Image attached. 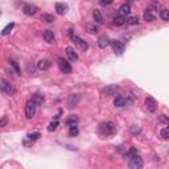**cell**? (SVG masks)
Wrapping results in <instances>:
<instances>
[{
	"label": "cell",
	"instance_id": "1f68e13d",
	"mask_svg": "<svg viewBox=\"0 0 169 169\" xmlns=\"http://www.w3.org/2000/svg\"><path fill=\"white\" fill-rule=\"evenodd\" d=\"M9 63H11V66H12V67L15 69L16 74H17V75H20V67H18L17 62H16V61H13V60H11V61H9Z\"/></svg>",
	"mask_w": 169,
	"mask_h": 169
},
{
	"label": "cell",
	"instance_id": "7a4b0ae2",
	"mask_svg": "<svg viewBox=\"0 0 169 169\" xmlns=\"http://www.w3.org/2000/svg\"><path fill=\"white\" fill-rule=\"evenodd\" d=\"M128 158H129V160H128V166L131 169H140V168H143V158L140 157L137 153L129 156Z\"/></svg>",
	"mask_w": 169,
	"mask_h": 169
},
{
	"label": "cell",
	"instance_id": "9c48e42d",
	"mask_svg": "<svg viewBox=\"0 0 169 169\" xmlns=\"http://www.w3.org/2000/svg\"><path fill=\"white\" fill-rule=\"evenodd\" d=\"M79 100H81V95H78V94H71V95H69V98H67V104H69V107H75V106L79 103Z\"/></svg>",
	"mask_w": 169,
	"mask_h": 169
},
{
	"label": "cell",
	"instance_id": "4316f807",
	"mask_svg": "<svg viewBox=\"0 0 169 169\" xmlns=\"http://www.w3.org/2000/svg\"><path fill=\"white\" fill-rule=\"evenodd\" d=\"M42 20L45 21V23H53V21H54V16L53 15H50V13H44V15H42Z\"/></svg>",
	"mask_w": 169,
	"mask_h": 169
},
{
	"label": "cell",
	"instance_id": "ba28073f",
	"mask_svg": "<svg viewBox=\"0 0 169 169\" xmlns=\"http://www.w3.org/2000/svg\"><path fill=\"white\" fill-rule=\"evenodd\" d=\"M111 44V46H112V49H114V52H115V54H118V55H121L124 53V44L123 42H120V41H111L110 42Z\"/></svg>",
	"mask_w": 169,
	"mask_h": 169
},
{
	"label": "cell",
	"instance_id": "d6986e66",
	"mask_svg": "<svg viewBox=\"0 0 169 169\" xmlns=\"http://www.w3.org/2000/svg\"><path fill=\"white\" fill-rule=\"evenodd\" d=\"M129 5L128 4H123L120 5V8H119V13H120L121 16H128L129 15Z\"/></svg>",
	"mask_w": 169,
	"mask_h": 169
},
{
	"label": "cell",
	"instance_id": "836d02e7",
	"mask_svg": "<svg viewBox=\"0 0 169 169\" xmlns=\"http://www.w3.org/2000/svg\"><path fill=\"white\" fill-rule=\"evenodd\" d=\"M160 133H161V137H163V139H168V137H169V128H168V127H165V128H163V129H161V132H160Z\"/></svg>",
	"mask_w": 169,
	"mask_h": 169
},
{
	"label": "cell",
	"instance_id": "4dcf8cb0",
	"mask_svg": "<svg viewBox=\"0 0 169 169\" xmlns=\"http://www.w3.org/2000/svg\"><path fill=\"white\" fill-rule=\"evenodd\" d=\"M79 133V129L77 128V126H70V131H69V135L70 136H77Z\"/></svg>",
	"mask_w": 169,
	"mask_h": 169
},
{
	"label": "cell",
	"instance_id": "d6a6232c",
	"mask_svg": "<svg viewBox=\"0 0 169 169\" xmlns=\"http://www.w3.org/2000/svg\"><path fill=\"white\" fill-rule=\"evenodd\" d=\"M163 9V5L160 1H153L152 3V11H161Z\"/></svg>",
	"mask_w": 169,
	"mask_h": 169
},
{
	"label": "cell",
	"instance_id": "ac0fdd59",
	"mask_svg": "<svg viewBox=\"0 0 169 169\" xmlns=\"http://www.w3.org/2000/svg\"><path fill=\"white\" fill-rule=\"evenodd\" d=\"M124 23H126V17H124V16L119 15V16H115V17H114V24H115V25L121 26V25H124Z\"/></svg>",
	"mask_w": 169,
	"mask_h": 169
},
{
	"label": "cell",
	"instance_id": "ffe728a7",
	"mask_svg": "<svg viewBox=\"0 0 169 169\" xmlns=\"http://www.w3.org/2000/svg\"><path fill=\"white\" fill-rule=\"evenodd\" d=\"M114 104H115L116 107H124V106H126V99H124L123 97H116L115 99H114Z\"/></svg>",
	"mask_w": 169,
	"mask_h": 169
},
{
	"label": "cell",
	"instance_id": "5b68a950",
	"mask_svg": "<svg viewBox=\"0 0 169 169\" xmlns=\"http://www.w3.org/2000/svg\"><path fill=\"white\" fill-rule=\"evenodd\" d=\"M70 37L71 40H73L74 42H75V45L79 48V50H82V52H86L87 48H89V45H87V42L84 41V40L79 38L78 36H75V34H73V31H70Z\"/></svg>",
	"mask_w": 169,
	"mask_h": 169
},
{
	"label": "cell",
	"instance_id": "52a82bcc",
	"mask_svg": "<svg viewBox=\"0 0 169 169\" xmlns=\"http://www.w3.org/2000/svg\"><path fill=\"white\" fill-rule=\"evenodd\" d=\"M23 12H24V15H26V16H33L38 12V8H37L34 4L28 3V4H25L23 7Z\"/></svg>",
	"mask_w": 169,
	"mask_h": 169
},
{
	"label": "cell",
	"instance_id": "f546056e",
	"mask_svg": "<svg viewBox=\"0 0 169 169\" xmlns=\"http://www.w3.org/2000/svg\"><path fill=\"white\" fill-rule=\"evenodd\" d=\"M13 26H15V24H13V23H9V24H8V25L5 26V28L1 31V34H3V36H5V34H8V33H9V32L13 29Z\"/></svg>",
	"mask_w": 169,
	"mask_h": 169
},
{
	"label": "cell",
	"instance_id": "83f0119b",
	"mask_svg": "<svg viewBox=\"0 0 169 169\" xmlns=\"http://www.w3.org/2000/svg\"><path fill=\"white\" fill-rule=\"evenodd\" d=\"M87 32H89V33H91V34H95V33H98V32H99V28H98L97 25H91V24H89V25H87Z\"/></svg>",
	"mask_w": 169,
	"mask_h": 169
},
{
	"label": "cell",
	"instance_id": "5bb4252c",
	"mask_svg": "<svg viewBox=\"0 0 169 169\" xmlns=\"http://www.w3.org/2000/svg\"><path fill=\"white\" fill-rule=\"evenodd\" d=\"M37 67L40 69V70H48V69L50 67V61L46 60V58H42V60H40L38 62H37Z\"/></svg>",
	"mask_w": 169,
	"mask_h": 169
},
{
	"label": "cell",
	"instance_id": "484cf974",
	"mask_svg": "<svg viewBox=\"0 0 169 169\" xmlns=\"http://www.w3.org/2000/svg\"><path fill=\"white\" fill-rule=\"evenodd\" d=\"M127 24H129V25H136V24H139V17H137V16H128Z\"/></svg>",
	"mask_w": 169,
	"mask_h": 169
},
{
	"label": "cell",
	"instance_id": "9a60e30c",
	"mask_svg": "<svg viewBox=\"0 0 169 169\" xmlns=\"http://www.w3.org/2000/svg\"><path fill=\"white\" fill-rule=\"evenodd\" d=\"M110 38H108L107 36H102L99 37V40H98V46L100 48V49H104L106 46H108L110 45Z\"/></svg>",
	"mask_w": 169,
	"mask_h": 169
},
{
	"label": "cell",
	"instance_id": "8992f818",
	"mask_svg": "<svg viewBox=\"0 0 169 169\" xmlns=\"http://www.w3.org/2000/svg\"><path fill=\"white\" fill-rule=\"evenodd\" d=\"M57 63H58V67H60V70L62 71V73H65V74H69V73H71V65L67 62L66 60H63L62 57H60L57 60Z\"/></svg>",
	"mask_w": 169,
	"mask_h": 169
},
{
	"label": "cell",
	"instance_id": "cb8c5ba5",
	"mask_svg": "<svg viewBox=\"0 0 169 169\" xmlns=\"http://www.w3.org/2000/svg\"><path fill=\"white\" fill-rule=\"evenodd\" d=\"M38 137H41V133H40V132H31V133L26 135V139L31 140V141H34V140H37Z\"/></svg>",
	"mask_w": 169,
	"mask_h": 169
},
{
	"label": "cell",
	"instance_id": "30bf717a",
	"mask_svg": "<svg viewBox=\"0 0 169 169\" xmlns=\"http://www.w3.org/2000/svg\"><path fill=\"white\" fill-rule=\"evenodd\" d=\"M65 52H66V55H67V58L71 61V62H77V61H78V58H79L78 54H77L75 50H74L71 46H67V48H66Z\"/></svg>",
	"mask_w": 169,
	"mask_h": 169
},
{
	"label": "cell",
	"instance_id": "f35d334b",
	"mask_svg": "<svg viewBox=\"0 0 169 169\" xmlns=\"http://www.w3.org/2000/svg\"><path fill=\"white\" fill-rule=\"evenodd\" d=\"M0 15H1V11H0Z\"/></svg>",
	"mask_w": 169,
	"mask_h": 169
},
{
	"label": "cell",
	"instance_id": "6da1fadb",
	"mask_svg": "<svg viewBox=\"0 0 169 169\" xmlns=\"http://www.w3.org/2000/svg\"><path fill=\"white\" fill-rule=\"evenodd\" d=\"M116 132V124L114 121H106L100 126V133L103 136H111Z\"/></svg>",
	"mask_w": 169,
	"mask_h": 169
},
{
	"label": "cell",
	"instance_id": "603a6c76",
	"mask_svg": "<svg viewBox=\"0 0 169 169\" xmlns=\"http://www.w3.org/2000/svg\"><path fill=\"white\" fill-rule=\"evenodd\" d=\"M77 123H78V118L75 115H70L66 119V124L67 126H77Z\"/></svg>",
	"mask_w": 169,
	"mask_h": 169
},
{
	"label": "cell",
	"instance_id": "e575fe53",
	"mask_svg": "<svg viewBox=\"0 0 169 169\" xmlns=\"http://www.w3.org/2000/svg\"><path fill=\"white\" fill-rule=\"evenodd\" d=\"M7 123H8V119H7V116H4V118L0 120V128H3V127H5L7 126Z\"/></svg>",
	"mask_w": 169,
	"mask_h": 169
},
{
	"label": "cell",
	"instance_id": "44dd1931",
	"mask_svg": "<svg viewBox=\"0 0 169 169\" xmlns=\"http://www.w3.org/2000/svg\"><path fill=\"white\" fill-rule=\"evenodd\" d=\"M92 16H94L95 23H98V24H102L103 23V16H102V13H100V11L95 9L94 13H92Z\"/></svg>",
	"mask_w": 169,
	"mask_h": 169
},
{
	"label": "cell",
	"instance_id": "7c38bea8",
	"mask_svg": "<svg viewBox=\"0 0 169 169\" xmlns=\"http://www.w3.org/2000/svg\"><path fill=\"white\" fill-rule=\"evenodd\" d=\"M145 104H147V108L149 112H155L156 111V100L152 97H148L145 99Z\"/></svg>",
	"mask_w": 169,
	"mask_h": 169
},
{
	"label": "cell",
	"instance_id": "4fadbf2b",
	"mask_svg": "<svg viewBox=\"0 0 169 169\" xmlns=\"http://www.w3.org/2000/svg\"><path fill=\"white\" fill-rule=\"evenodd\" d=\"M42 37H44V40L48 42V44H53V42L55 41V37H54L53 31H45L44 34H42Z\"/></svg>",
	"mask_w": 169,
	"mask_h": 169
},
{
	"label": "cell",
	"instance_id": "d4e9b609",
	"mask_svg": "<svg viewBox=\"0 0 169 169\" xmlns=\"http://www.w3.org/2000/svg\"><path fill=\"white\" fill-rule=\"evenodd\" d=\"M160 17L163 18V21H168L169 20V11L166 8H163L160 11Z\"/></svg>",
	"mask_w": 169,
	"mask_h": 169
},
{
	"label": "cell",
	"instance_id": "8fae6325",
	"mask_svg": "<svg viewBox=\"0 0 169 169\" xmlns=\"http://www.w3.org/2000/svg\"><path fill=\"white\" fill-rule=\"evenodd\" d=\"M144 20L147 21V23H152V21H155L156 20V13H155V11H152V9H147L144 12Z\"/></svg>",
	"mask_w": 169,
	"mask_h": 169
},
{
	"label": "cell",
	"instance_id": "d590c367",
	"mask_svg": "<svg viewBox=\"0 0 169 169\" xmlns=\"http://www.w3.org/2000/svg\"><path fill=\"white\" fill-rule=\"evenodd\" d=\"M131 132H132V133H135V135H137V133H140V128H139V127H136V126H132L131 127Z\"/></svg>",
	"mask_w": 169,
	"mask_h": 169
},
{
	"label": "cell",
	"instance_id": "3957f363",
	"mask_svg": "<svg viewBox=\"0 0 169 169\" xmlns=\"http://www.w3.org/2000/svg\"><path fill=\"white\" fill-rule=\"evenodd\" d=\"M36 110H37V104L32 99H29L25 104V116L28 119H32L36 115Z\"/></svg>",
	"mask_w": 169,
	"mask_h": 169
},
{
	"label": "cell",
	"instance_id": "2e32d148",
	"mask_svg": "<svg viewBox=\"0 0 169 169\" xmlns=\"http://www.w3.org/2000/svg\"><path fill=\"white\" fill-rule=\"evenodd\" d=\"M55 12L58 15H65L67 12V5L66 4H62V3H57L55 4Z\"/></svg>",
	"mask_w": 169,
	"mask_h": 169
},
{
	"label": "cell",
	"instance_id": "8d00e7d4",
	"mask_svg": "<svg viewBox=\"0 0 169 169\" xmlns=\"http://www.w3.org/2000/svg\"><path fill=\"white\" fill-rule=\"evenodd\" d=\"M111 3H112V0H102L103 5H108V4H111Z\"/></svg>",
	"mask_w": 169,
	"mask_h": 169
},
{
	"label": "cell",
	"instance_id": "f1b7e54d",
	"mask_svg": "<svg viewBox=\"0 0 169 169\" xmlns=\"http://www.w3.org/2000/svg\"><path fill=\"white\" fill-rule=\"evenodd\" d=\"M57 127H58V120H57V119H54V121H52V123L48 126V131L53 132V131H55V129H57Z\"/></svg>",
	"mask_w": 169,
	"mask_h": 169
},
{
	"label": "cell",
	"instance_id": "e0dca14e",
	"mask_svg": "<svg viewBox=\"0 0 169 169\" xmlns=\"http://www.w3.org/2000/svg\"><path fill=\"white\" fill-rule=\"evenodd\" d=\"M116 91H118V86H116V84H110V86H107L104 89L106 95H114Z\"/></svg>",
	"mask_w": 169,
	"mask_h": 169
},
{
	"label": "cell",
	"instance_id": "74e56055",
	"mask_svg": "<svg viewBox=\"0 0 169 169\" xmlns=\"http://www.w3.org/2000/svg\"><path fill=\"white\" fill-rule=\"evenodd\" d=\"M161 121H164V123H166V121H168V119L165 118V115H161Z\"/></svg>",
	"mask_w": 169,
	"mask_h": 169
},
{
	"label": "cell",
	"instance_id": "7402d4cb",
	"mask_svg": "<svg viewBox=\"0 0 169 169\" xmlns=\"http://www.w3.org/2000/svg\"><path fill=\"white\" fill-rule=\"evenodd\" d=\"M32 100H33L37 106H41L42 103H44V97H42L41 94H34L33 97H32Z\"/></svg>",
	"mask_w": 169,
	"mask_h": 169
},
{
	"label": "cell",
	"instance_id": "277c9868",
	"mask_svg": "<svg viewBox=\"0 0 169 169\" xmlns=\"http://www.w3.org/2000/svg\"><path fill=\"white\" fill-rule=\"evenodd\" d=\"M0 90H1L3 92H5V94L8 95H13L15 94V87H13V84H11L8 81H5V79L0 78Z\"/></svg>",
	"mask_w": 169,
	"mask_h": 169
}]
</instances>
